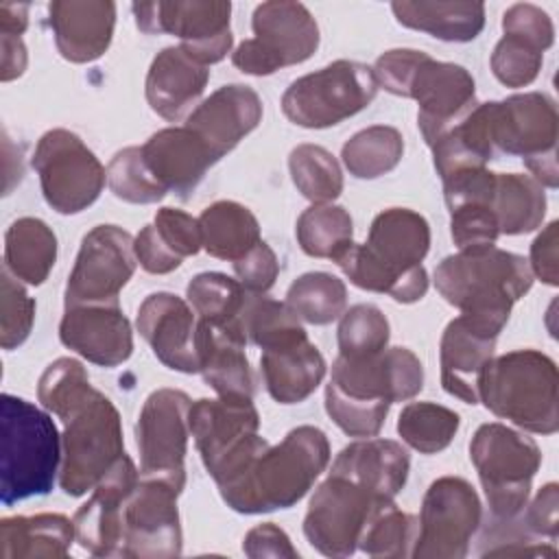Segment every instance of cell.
<instances>
[{
	"label": "cell",
	"mask_w": 559,
	"mask_h": 559,
	"mask_svg": "<svg viewBox=\"0 0 559 559\" xmlns=\"http://www.w3.org/2000/svg\"><path fill=\"white\" fill-rule=\"evenodd\" d=\"M328 463L325 432L317 426H297L277 445L253 435L212 478L234 511L266 513L297 504Z\"/></svg>",
	"instance_id": "cell-1"
},
{
	"label": "cell",
	"mask_w": 559,
	"mask_h": 559,
	"mask_svg": "<svg viewBox=\"0 0 559 559\" xmlns=\"http://www.w3.org/2000/svg\"><path fill=\"white\" fill-rule=\"evenodd\" d=\"M424 386L421 360L406 347H384L373 356H341L325 386V411L349 437H376L389 406L415 397Z\"/></svg>",
	"instance_id": "cell-2"
},
{
	"label": "cell",
	"mask_w": 559,
	"mask_h": 559,
	"mask_svg": "<svg viewBox=\"0 0 559 559\" xmlns=\"http://www.w3.org/2000/svg\"><path fill=\"white\" fill-rule=\"evenodd\" d=\"M428 249V221L408 207H389L371 221L367 242H352L334 262L354 286L413 304L428 290V273L421 266Z\"/></svg>",
	"instance_id": "cell-3"
},
{
	"label": "cell",
	"mask_w": 559,
	"mask_h": 559,
	"mask_svg": "<svg viewBox=\"0 0 559 559\" xmlns=\"http://www.w3.org/2000/svg\"><path fill=\"white\" fill-rule=\"evenodd\" d=\"M435 286L461 314L500 334L513 304L531 290L533 273L518 253L498 247L463 249L439 262Z\"/></svg>",
	"instance_id": "cell-4"
},
{
	"label": "cell",
	"mask_w": 559,
	"mask_h": 559,
	"mask_svg": "<svg viewBox=\"0 0 559 559\" xmlns=\"http://www.w3.org/2000/svg\"><path fill=\"white\" fill-rule=\"evenodd\" d=\"M61 467V437L48 413L2 393L0 397V500L4 507L44 496Z\"/></svg>",
	"instance_id": "cell-5"
},
{
	"label": "cell",
	"mask_w": 559,
	"mask_h": 559,
	"mask_svg": "<svg viewBox=\"0 0 559 559\" xmlns=\"http://www.w3.org/2000/svg\"><path fill=\"white\" fill-rule=\"evenodd\" d=\"M478 400L500 419L528 432L552 435L559 428V373L550 356L513 349L487 362Z\"/></svg>",
	"instance_id": "cell-6"
},
{
	"label": "cell",
	"mask_w": 559,
	"mask_h": 559,
	"mask_svg": "<svg viewBox=\"0 0 559 559\" xmlns=\"http://www.w3.org/2000/svg\"><path fill=\"white\" fill-rule=\"evenodd\" d=\"M63 421L61 489L76 498L94 489L127 454L116 406L98 389Z\"/></svg>",
	"instance_id": "cell-7"
},
{
	"label": "cell",
	"mask_w": 559,
	"mask_h": 559,
	"mask_svg": "<svg viewBox=\"0 0 559 559\" xmlns=\"http://www.w3.org/2000/svg\"><path fill=\"white\" fill-rule=\"evenodd\" d=\"M469 459L478 472L491 515L500 522L518 518L542 465L537 443L504 424L491 421L474 432Z\"/></svg>",
	"instance_id": "cell-8"
},
{
	"label": "cell",
	"mask_w": 559,
	"mask_h": 559,
	"mask_svg": "<svg viewBox=\"0 0 559 559\" xmlns=\"http://www.w3.org/2000/svg\"><path fill=\"white\" fill-rule=\"evenodd\" d=\"M378 94L373 70L338 59L293 81L282 96L284 116L306 129H325L362 111Z\"/></svg>",
	"instance_id": "cell-9"
},
{
	"label": "cell",
	"mask_w": 559,
	"mask_h": 559,
	"mask_svg": "<svg viewBox=\"0 0 559 559\" xmlns=\"http://www.w3.org/2000/svg\"><path fill=\"white\" fill-rule=\"evenodd\" d=\"M493 148L520 155L531 177L542 186L557 188V105L548 94L524 92L504 100H491Z\"/></svg>",
	"instance_id": "cell-10"
},
{
	"label": "cell",
	"mask_w": 559,
	"mask_h": 559,
	"mask_svg": "<svg viewBox=\"0 0 559 559\" xmlns=\"http://www.w3.org/2000/svg\"><path fill=\"white\" fill-rule=\"evenodd\" d=\"M253 37L238 44L231 63L253 76L310 59L319 46V26L301 2L271 0L253 11Z\"/></svg>",
	"instance_id": "cell-11"
},
{
	"label": "cell",
	"mask_w": 559,
	"mask_h": 559,
	"mask_svg": "<svg viewBox=\"0 0 559 559\" xmlns=\"http://www.w3.org/2000/svg\"><path fill=\"white\" fill-rule=\"evenodd\" d=\"M386 502L391 498L330 472L310 498L304 535L325 557H349L358 548L367 522Z\"/></svg>",
	"instance_id": "cell-12"
},
{
	"label": "cell",
	"mask_w": 559,
	"mask_h": 559,
	"mask_svg": "<svg viewBox=\"0 0 559 559\" xmlns=\"http://www.w3.org/2000/svg\"><path fill=\"white\" fill-rule=\"evenodd\" d=\"M46 203L59 214H79L103 192L107 170L83 140L68 129L46 131L33 153Z\"/></svg>",
	"instance_id": "cell-13"
},
{
	"label": "cell",
	"mask_w": 559,
	"mask_h": 559,
	"mask_svg": "<svg viewBox=\"0 0 559 559\" xmlns=\"http://www.w3.org/2000/svg\"><path fill=\"white\" fill-rule=\"evenodd\" d=\"M131 9L142 33L177 35L179 46L203 66L218 63L231 50V4L225 0L133 2Z\"/></svg>",
	"instance_id": "cell-14"
},
{
	"label": "cell",
	"mask_w": 559,
	"mask_h": 559,
	"mask_svg": "<svg viewBox=\"0 0 559 559\" xmlns=\"http://www.w3.org/2000/svg\"><path fill=\"white\" fill-rule=\"evenodd\" d=\"M483 507L476 489L459 476L437 478L421 502L417 539L411 557L461 559L480 526Z\"/></svg>",
	"instance_id": "cell-15"
},
{
	"label": "cell",
	"mask_w": 559,
	"mask_h": 559,
	"mask_svg": "<svg viewBox=\"0 0 559 559\" xmlns=\"http://www.w3.org/2000/svg\"><path fill=\"white\" fill-rule=\"evenodd\" d=\"M190 406V397L177 389H157L146 397L135 424L140 476L186 487Z\"/></svg>",
	"instance_id": "cell-16"
},
{
	"label": "cell",
	"mask_w": 559,
	"mask_h": 559,
	"mask_svg": "<svg viewBox=\"0 0 559 559\" xmlns=\"http://www.w3.org/2000/svg\"><path fill=\"white\" fill-rule=\"evenodd\" d=\"M133 240L118 225H96L87 231L68 275L66 308L118 304V295L138 264Z\"/></svg>",
	"instance_id": "cell-17"
},
{
	"label": "cell",
	"mask_w": 559,
	"mask_h": 559,
	"mask_svg": "<svg viewBox=\"0 0 559 559\" xmlns=\"http://www.w3.org/2000/svg\"><path fill=\"white\" fill-rule=\"evenodd\" d=\"M175 485L140 476L120 513V557L159 559L181 552V524Z\"/></svg>",
	"instance_id": "cell-18"
},
{
	"label": "cell",
	"mask_w": 559,
	"mask_h": 559,
	"mask_svg": "<svg viewBox=\"0 0 559 559\" xmlns=\"http://www.w3.org/2000/svg\"><path fill=\"white\" fill-rule=\"evenodd\" d=\"M406 98L419 103L417 127L428 146L478 105L472 74L463 66L437 61L428 52L411 76Z\"/></svg>",
	"instance_id": "cell-19"
},
{
	"label": "cell",
	"mask_w": 559,
	"mask_h": 559,
	"mask_svg": "<svg viewBox=\"0 0 559 559\" xmlns=\"http://www.w3.org/2000/svg\"><path fill=\"white\" fill-rule=\"evenodd\" d=\"M135 323L162 365L181 373L199 371V321L188 301L173 293H153L140 304Z\"/></svg>",
	"instance_id": "cell-20"
},
{
	"label": "cell",
	"mask_w": 559,
	"mask_h": 559,
	"mask_svg": "<svg viewBox=\"0 0 559 559\" xmlns=\"http://www.w3.org/2000/svg\"><path fill=\"white\" fill-rule=\"evenodd\" d=\"M61 343L100 367H118L133 354V332L118 304L70 306L59 323Z\"/></svg>",
	"instance_id": "cell-21"
},
{
	"label": "cell",
	"mask_w": 559,
	"mask_h": 559,
	"mask_svg": "<svg viewBox=\"0 0 559 559\" xmlns=\"http://www.w3.org/2000/svg\"><path fill=\"white\" fill-rule=\"evenodd\" d=\"M188 419L190 435L210 476L260 428L253 402L236 397H201L190 406Z\"/></svg>",
	"instance_id": "cell-22"
},
{
	"label": "cell",
	"mask_w": 559,
	"mask_h": 559,
	"mask_svg": "<svg viewBox=\"0 0 559 559\" xmlns=\"http://www.w3.org/2000/svg\"><path fill=\"white\" fill-rule=\"evenodd\" d=\"M262 120V100L249 85L231 83L218 87L201 100L186 118L216 162L227 155L245 135H249Z\"/></svg>",
	"instance_id": "cell-23"
},
{
	"label": "cell",
	"mask_w": 559,
	"mask_h": 559,
	"mask_svg": "<svg viewBox=\"0 0 559 559\" xmlns=\"http://www.w3.org/2000/svg\"><path fill=\"white\" fill-rule=\"evenodd\" d=\"M140 472L124 454L114 469L92 489L90 500L74 513L79 544L96 557H120V513Z\"/></svg>",
	"instance_id": "cell-24"
},
{
	"label": "cell",
	"mask_w": 559,
	"mask_h": 559,
	"mask_svg": "<svg viewBox=\"0 0 559 559\" xmlns=\"http://www.w3.org/2000/svg\"><path fill=\"white\" fill-rule=\"evenodd\" d=\"M498 334L459 314L441 336V384L465 404H478V384L487 362L493 358Z\"/></svg>",
	"instance_id": "cell-25"
},
{
	"label": "cell",
	"mask_w": 559,
	"mask_h": 559,
	"mask_svg": "<svg viewBox=\"0 0 559 559\" xmlns=\"http://www.w3.org/2000/svg\"><path fill=\"white\" fill-rule=\"evenodd\" d=\"M48 22L61 57L90 63L111 44L116 4L111 0H55L48 4Z\"/></svg>",
	"instance_id": "cell-26"
},
{
	"label": "cell",
	"mask_w": 559,
	"mask_h": 559,
	"mask_svg": "<svg viewBox=\"0 0 559 559\" xmlns=\"http://www.w3.org/2000/svg\"><path fill=\"white\" fill-rule=\"evenodd\" d=\"M142 157L155 181L181 199H188L216 157L186 124L153 133L142 146Z\"/></svg>",
	"instance_id": "cell-27"
},
{
	"label": "cell",
	"mask_w": 559,
	"mask_h": 559,
	"mask_svg": "<svg viewBox=\"0 0 559 559\" xmlns=\"http://www.w3.org/2000/svg\"><path fill=\"white\" fill-rule=\"evenodd\" d=\"M210 79L207 66L190 57L181 46L157 52L146 74V100L166 120H179L197 107Z\"/></svg>",
	"instance_id": "cell-28"
},
{
	"label": "cell",
	"mask_w": 559,
	"mask_h": 559,
	"mask_svg": "<svg viewBox=\"0 0 559 559\" xmlns=\"http://www.w3.org/2000/svg\"><path fill=\"white\" fill-rule=\"evenodd\" d=\"M260 369L269 395L280 404L310 397L325 376V360L308 334L262 349Z\"/></svg>",
	"instance_id": "cell-29"
},
{
	"label": "cell",
	"mask_w": 559,
	"mask_h": 559,
	"mask_svg": "<svg viewBox=\"0 0 559 559\" xmlns=\"http://www.w3.org/2000/svg\"><path fill=\"white\" fill-rule=\"evenodd\" d=\"M245 341L210 321L197 325L199 371L218 397L253 400V373L245 354Z\"/></svg>",
	"instance_id": "cell-30"
},
{
	"label": "cell",
	"mask_w": 559,
	"mask_h": 559,
	"mask_svg": "<svg viewBox=\"0 0 559 559\" xmlns=\"http://www.w3.org/2000/svg\"><path fill=\"white\" fill-rule=\"evenodd\" d=\"M411 469L408 452L391 439H362L345 445L334 463L332 474L347 476L384 498H395L406 485Z\"/></svg>",
	"instance_id": "cell-31"
},
{
	"label": "cell",
	"mask_w": 559,
	"mask_h": 559,
	"mask_svg": "<svg viewBox=\"0 0 559 559\" xmlns=\"http://www.w3.org/2000/svg\"><path fill=\"white\" fill-rule=\"evenodd\" d=\"M74 520L61 513L13 515L0 522V557L33 559V557H66L74 542Z\"/></svg>",
	"instance_id": "cell-32"
},
{
	"label": "cell",
	"mask_w": 559,
	"mask_h": 559,
	"mask_svg": "<svg viewBox=\"0 0 559 559\" xmlns=\"http://www.w3.org/2000/svg\"><path fill=\"white\" fill-rule=\"evenodd\" d=\"M400 24L443 41H472L485 26L483 2L397 0L391 4Z\"/></svg>",
	"instance_id": "cell-33"
},
{
	"label": "cell",
	"mask_w": 559,
	"mask_h": 559,
	"mask_svg": "<svg viewBox=\"0 0 559 559\" xmlns=\"http://www.w3.org/2000/svg\"><path fill=\"white\" fill-rule=\"evenodd\" d=\"M57 260V236L41 221L24 216L4 234V269L31 286L44 284Z\"/></svg>",
	"instance_id": "cell-34"
},
{
	"label": "cell",
	"mask_w": 559,
	"mask_h": 559,
	"mask_svg": "<svg viewBox=\"0 0 559 559\" xmlns=\"http://www.w3.org/2000/svg\"><path fill=\"white\" fill-rule=\"evenodd\" d=\"M203 249L221 260L236 262L260 242V223L236 201H216L199 216Z\"/></svg>",
	"instance_id": "cell-35"
},
{
	"label": "cell",
	"mask_w": 559,
	"mask_h": 559,
	"mask_svg": "<svg viewBox=\"0 0 559 559\" xmlns=\"http://www.w3.org/2000/svg\"><path fill=\"white\" fill-rule=\"evenodd\" d=\"M491 210L500 234H528L542 225L546 214L544 186L524 173H496Z\"/></svg>",
	"instance_id": "cell-36"
},
{
	"label": "cell",
	"mask_w": 559,
	"mask_h": 559,
	"mask_svg": "<svg viewBox=\"0 0 559 559\" xmlns=\"http://www.w3.org/2000/svg\"><path fill=\"white\" fill-rule=\"evenodd\" d=\"M186 297L201 321L227 328L229 332L245 341V336L238 330V321L247 306L249 290L238 280H231L225 273L216 271L199 273L188 284Z\"/></svg>",
	"instance_id": "cell-37"
},
{
	"label": "cell",
	"mask_w": 559,
	"mask_h": 559,
	"mask_svg": "<svg viewBox=\"0 0 559 559\" xmlns=\"http://www.w3.org/2000/svg\"><path fill=\"white\" fill-rule=\"evenodd\" d=\"M404 155V138L395 127L373 124L354 133L341 151L349 175L376 179L393 170Z\"/></svg>",
	"instance_id": "cell-38"
},
{
	"label": "cell",
	"mask_w": 559,
	"mask_h": 559,
	"mask_svg": "<svg viewBox=\"0 0 559 559\" xmlns=\"http://www.w3.org/2000/svg\"><path fill=\"white\" fill-rule=\"evenodd\" d=\"M297 242L312 258L334 260L354 240V223L345 207L314 203L297 218Z\"/></svg>",
	"instance_id": "cell-39"
},
{
	"label": "cell",
	"mask_w": 559,
	"mask_h": 559,
	"mask_svg": "<svg viewBox=\"0 0 559 559\" xmlns=\"http://www.w3.org/2000/svg\"><path fill=\"white\" fill-rule=\"evenodd\" d=\"M286 306L306 323L325 325L338 319L347 306V288L336 275L312 271L297 277L288 293Z\"/></svg>",
	"instance_id": "cell-40"
},
{
	"label": "cell",
	"mask_w": 559,
	"mask_h": 559,
	"mask_svg": "<svg viewBox=\"0 0 559 559\" xmlns=\"http://www.w3.org/2000/svg\"><path fill=\"white\" fill-rule=\"evenodd\" d=\"M459 415L435 402H411L397 417V432L406 445L421 454H437L445 450L456 430Z\"/></svg>",
	"instance_id": "cell-41"
},
{
	"label": "cell",
	"mask_w": 559,
	"mask_h": 559,
	"mask_svg": "<svg viewBox=\"0 0 559 559\" xmlns=\"http://www.w3.org/2000/svg\"><path fill=\"white\" fill-rule=\"evenodd\" d=\"M288 170L295 188L312 203H330L343 192V173L336 157L319 144H299L290 151Z\"/></svg>",
	"instance_id": "cell-42"
},
{
	"label": "cell",
	"mask_w": 559,
	"mask_h": 559,
	"mask_svg": "<svg viewBox=\"0 0 559 559\" xmlns=\"http://www.w3.org/2000/svg\"><path fill=\"white\" fill-rule=\"evenodd\" d=\"M417 518L397 509L391 500L367 522L358 548L369 557H406L417 539Z\"/></svg>",
	"instance_id": "cell-43"
},
{
	"label": "cell",
	"mask_w": 559,
	"mask_h": 559,
	"mask_svg": "<svg viewBox=\"0 0 559 559\" xmlns=\"http://www.w3.org/2000/svg\"><path fill=\"white\" fill-rule=\"evenodd\" d=\"M96 389L90 384L85 367L74 358H57L46 367L37 384V397L46 411L66 419Z\"/></svg>",
	"instance_id": "cell-44"
},
{
	"label": "cell",
	"mask_w": 559,
	"mask_h": 559,
	"mask_svg": "<svg viewBox=\"0 0 559 559\" xmlns=\"http://www.w3.org/2000/svg\"><path fill=\"white\" fill-rule=\"evenodd\" d=\"M389 321L380 308L371 304H356L341 314L338 323V354L347 358H362L382 352L389 343Z\"/></svg>",
	"instance_id": "cell-45"
},
{
	"label": "cell",
	"mask_w": 559,
	"mask_h": 559,
	"mask_svg": "<svg viewBox=\"0 0 559 559\" xmlns=\"http://www.w3.org/2000/svg\"><path fill=\"white\" fill-rule=\"evenodd\" d=\"M109 190L127 203H157L166 197V190L151 175L140 146H127L118 151L107 166Z\"/></svg>",
	"instance_id": "cell-46"
},
{
	"label": "cell",
	"mask_w": 559,
	"mask_h": 559,
	"mask_svg": "<svg viewBox=\"0 0 559 559\" xmlns=\"http://www.w3.org/2000/svg\"><path fill=\"white\" fill-rule=\"evenodd\" d=\"M450 210V234L459 251L493 247L500 227L491 210V197H474L459 201Z\"/></svg>",
	"instance_id": "cell-47"
},
{
	"label": "cell",
	"mask_w": 559,
	"mask_h": 559,
	"mask_svg": "<svg viewBox=\"0 0 559 559\" xmlns=\"http://www.w3.org/2000/svg\"><path fill=\"white\" fill-rule=\"evenodd\" d=\"M544 61V50L513 33H504L491 52V72L507 87L531 85Z\"/></svg>",
	"instance_id": "cell-48"
},
{
	"label": "cell",
	"mask_w": 559,
	"mask_h": 559,
	"mask_svg": "<svg viewBox=\"0 0 559 559\" xmlns=\"http://www.w3.org/2000/svg\"><path fill=\"white\" fill-rule=\"evenodd\" d=\"M35 321V299L28 297L17 277L2 269L0 288V345L4 349H15L22 345Z\"/></svg>",
	"instance_id": "cell-49"
},
{
	"label": "cell",
	"mask_w": 559,
	"mask_h": 559,
	"mask_svg": "<svg viewBox=\"0 0 559 559\" xmlns=\"http://www.w3.org/2000/svg\"><path fill=\"white\" fill-rule=\"evenodd\" d=\"M153 227L159 240L164 242V247L181 262L183 258L199 253V249L203 247L199 218L190 216L183 210L162 207L153 218Z\"/></svg>",
	"instance_id": "cell-50"
},
{
	"label": "cell",
	"mask_w": 559,
	"mask_h": 559,
	"mask_svg": "<svg viewBox=\"0 0 559 559\" xmlns=\"http://www.w3.org/2000/svg\"><path fill=\"white\" fill-rule=\"evenodd\" d=\"M502 31L520 35L533 44H537L542 50H548L555 41V26L552 20L544 9L531 2H518L509 7L502 15Z\"/></svg>",
	"instance_id": "cell-51"
},
{
	"label": "cell",
	"mask_w": 559,
	"mask_h": 559,
	"mask_svg": "<svg viewBox=\"0 0 559 559\" xmlns=\"http://www.w3.org/2000/svg\"><path fill=\"white\" fill-rule=\"evenodd\" d=\"M231 264L238 275V282L249 293H258V295H264L269 288H273L280 275L277 255L264 240H260L253 249H249L242 258H238Z\"/></svg>",
	"instance_id": "cell-52"
},
{
	"label": "cell",
	"mask_w": 559,
	"mask_h": 559,
	"mask_svg": "<svg viewBox=\"0 0 559 559\" xmlns=\"http://www.w3.org/2000/svg\"><path fill=\"white\" fill-rule=\"evenodd\" d=\"M424 55H426L424 50H413V48H393L380 55L371 68L378 87H384L386 92L406 98L411 76L417 63L424 59Z\"/></svg>",
	"instance_id": "cell-53"
},
{
	"label": "cell",
	"mask_w": 559,
	"mask_h": 559,
	"mask_svg": "<svg viewBox=\"0 0 559 559\" xmlns=\"http://www.w3.org/2000/svg\"><path fill=\"white\" fill-rule=\"evenodd\" d=\"M559 223L552 221L546 225V229L533 240L531 245V273L537 275L544 284L557 286L559 284V236H557Z\"/></svg>",
	"instance_id": "cell-54"
},
{
	"label": "cell",
	"mask_w": 559,
	"mask_h": 559,
	"mask_svg": "<svg viewBox=\"0 0 559 559\" xmlns=\"http://www.w3.org/2000/svg\"><path fill=\"white\" fill-rule=\"evenodd\" d=\"M133 249H135V258H138V264L146 271V273H153V275H166L170 271H175L181 260L175 258L166 247L164 242L159 240L153 223L142 227L140 234L135 236L133 240Z\"/></svg>",
	"instance_id": "cell-55"
},
{
	"label": "cell",
	"mask_w": 559,
	"mask_h": 559,
	"mask_svg": "<svg viewBox=\"0 0 559 559\" xmlns=\"http://www.w3.org/2000/svg\"><path fill=\"white\" fill-rule=\"evenodd\" d=\"M242 550H245V555H249L253 559H258V557H290V559L299 557V552L290 544V537L273 522L251 528L245 535Z\"/></svg>",
	"instance_id": "cell-56"
},
{
	"label": "cell",
	"mask_w": 559,
	"mask_h": 559,
	"mask_svg": "<svg viewBox=\"0 0 559 559\" xmlns=\"http://www.w3.org/2000/svg\"><path fill=\"white\" fill-rule=\"evenodd\" d=\"M557 496L559 487L557 483H548L539 489L535 500L531 502L526 511V528L535 535H546L550 539H557Z\"/></svg>",
	"instance_id": "cell-57"
},
{
	"label": "cell",
	"mask_w": 559,
	"mask_h": 559,
	"mask_svg": "<svg viewBox=\"0 0 559 559\" xmlns=\"http://www.w3.org/2000/svg\"><path fill=\"white\" fill-rule=\"evenodd\" d=\"M0 50H2V66H0V79L13 81L17 76L24 74L26 70V46L22 41V37L17 35H4L0 33Z\"/></svg>",
	"instance_id": "cell-58"
},
{
	"label": "cell",
	"mask_w": 559,
	"mask_h": 559,
	"mask_svg": "<svg viewBox=\"0 0 559 559\" xmlns=\"http://www.w3.org/2000/svg\"><path fill=\"white\" fill-rule=\"evenodd\" d=\"M26 26H28V7L26 4H15V2L0 4V33L22 37Z\"/></svg>",
	"instance_id": "cell-59"
}]
</instances>
